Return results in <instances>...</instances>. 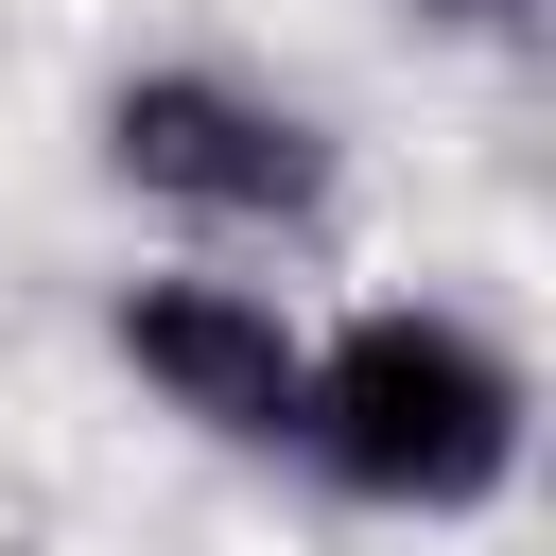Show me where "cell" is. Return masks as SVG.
Wrapping results in <instances>:
<instances>
[{"label":"cell","mask_w":556,"mask_h":556,"mask_svg":"<svg viewBox=\"0 0 556 556\" xmlns=\"http://www.w3.org/2000/svg\"><path fill=\"white\" fill-rule=\"evenodd\" d=\"M87 139H104V174H122L139 208L226 226V243H313L330 191H348L330 122H313L295 87H261V70H226V52H139V70L87 104Z\"/></svg>","instance_id":"7a4b0ae2"},{"label":"cell","mask_w":556,"mask_h":556,"mask_svg":"<svg viewBox=\"0 0 556 556\" xmlns=\"http://www.w3.org/2000/svg\"><path fill=\"white\" fill-rule=\"evenodd\" d=\"M521 434H539V382H521V348H486L469 313L382 295V313L313 330L295 469H313L330 504H382V521H486V504L521 486Z\"/></svg>","instance_id":"6da1fadb"},{"label":"cell","mask_w":556,"mask_h":556,"mask_svg":"<svg viewBox=\"0 0 556 556\" xmlns=\"http://www.w3.org/2000/svg\"><path fill=\"white\" fill-rule=\"evenodd\" d=\"M104 348L139 365L156 417H191L208 452H295V382H313V330L261 295V278H208V261H156L104 295Z\"/></svg>","instance_id":"3957f363"},{"label":"cell","mask_w":556,"mask_h":556,"mask_svg":"<svg viewBox=\"0 0 556 556\" xmlns=\"http://www.w3.org/2000/svg\"><path fill=\"white\" fill-rule=\"evenodd\" d=\"M417 35H452V52H521L539 35V0H400Z\"/></svg>","instance_id":"277c9868"}]
</instances>
